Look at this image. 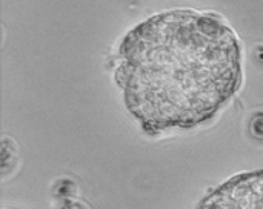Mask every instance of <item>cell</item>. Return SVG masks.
Instances as JSON below:
<instances>
[{
	"label": "cell",
	"instance_id": "6da1fadb",
	"mask_svg": "<svg viewBox=\"0 0 263 209\" xmlns=\"http://www.w3.org/2000/svg\"><path fill=\"white\" fill-rule=\"evenodd\" d=\"M114 79L148 136L191 129L211 120L240 89V40L216 12L163 11L122 39Z\"/></svg>",
	"mask_w": 263,
	"mask_h": 209
},
{
	"label": "cell",
	"instance_id": "7a4b0ae2",
	"mask_svg": "<svg viewBox=\"0 0 263 209\" xmlns=\"http://www.w3.org/2000/svg\"><path fill=\"white\" fill-rule=\"evenodd\" d=\"M194 209H263V169L230 177L208 191Z\"/></svg>",
	"mask_w": 263,
	"mask_h": 209
}]
</instances>
